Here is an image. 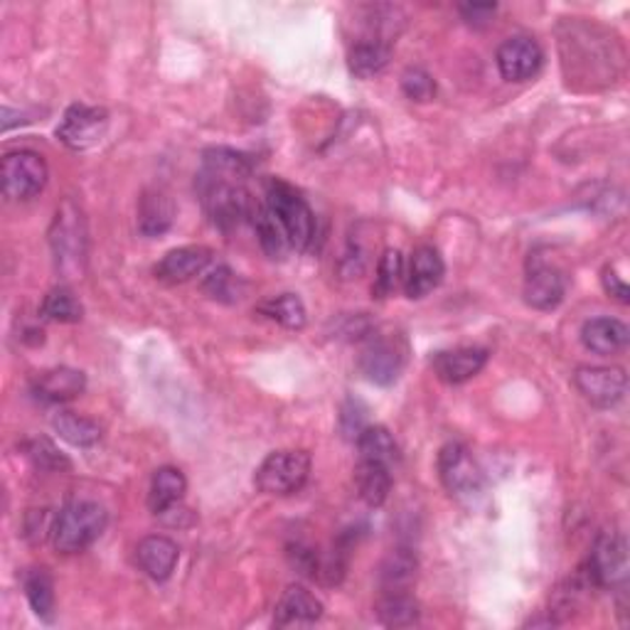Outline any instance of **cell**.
<instances>
[{
	"mask_svg": "<svg viewBox=\"0 0 630 630\" xmlns=\"http://www.w3.org/2000/svg\"><path fill=\"white\" fill-rule=\"evenodd\" d=\"M251 173L247 155L229 148H215L205 153V163L198 176V195L212 225L219 229L237 227L241 219H249L254 200L245 188Z\"/></svg>",
	"mask_w": 630,
	"mask_h": 630,
	"instance_id": "6da1fadb",
	"label": "cell"
},
{
	"mask_svg": "<svg viewBox=\"0 0 630 630\" xmlns=\"http://www.w3.org/2000/svg\"><path fill=\"white\" fill-rule=\"evenodd\" d=\"M106 525H109V515L92 500H74L57 512L52 520V545L62 555H76L92 547L96 539L104 535Z\"/></svg>",
	"mask_w": 630,
	"mask_h": 630,
	"instance_id": "7a4b0ae2",
	"label": "cell"
},
{
	"mask_svg": "<svg viewBox=\"0 0 630 630\" xmlns=\"http://www.w3.org/2000/svg\"><path fill=\"white\" fill-rule=\"evenodd\" d=\"M266 205L274 212L281 229L288 239V247L306 251L316 235V217L306 198L284 180H271L266 186Z\"/></svg>",
	"mask_w": 630,
	"mask_h": 630,
	"instance_id": "3957f363",
	"label": "cell"
},
{
	"mask_svg": "<svg viewBox=\"0 0 630 630\" xmlns=\"http://www.w3.org/2000/svg\"><path fill=\"white\" fill-rule=\"evenodd\" d=\"M443 488L463 506H478L486 496V476L463 443H445L439 453Z\"/></svg>",
	"mask_w": 630,
	"mask_h": 630,
	"instance_id": "277c9868",
	"label": "cell"
},
{
	"mask_svg": "<svg viewBox=\"0 0 630 630\" xmlns=\"http://www.w3.org/2000/svg\"><path fill=\"white\" fill-rule=\"evenodd\" d=\"M310 476V455L306 451L269 453L257 471V488L266 496H294Z\"/></svg>",
	"mask_w": 630,
	"mask_h": 630,
	"instance_id": "5b68a950",
	"label": "cell"
},
{
	"mask_svg": "<svg viewBox=\"0 0 630 630\" xmlns=\"http://www.w3.org/2000/svg\"><path fill=\"white\" fill-rule=\"evenodd\" d=\"M47 163L35 151H15L3 158V195L8 200H31L47 186Z\"/></svg>",
	"mask_w": 630,
	"mask_h": 630,
	"instance_id": "8992f818",
	"label": "cell"
},
{
	"mask_svg": "<svg viewBox=\"0 0 630 630\" xmlns=\"http://www.w3.org/2000/svg\"><path fill=\"white\" fill-rule=\"evenodd\" d=\"M360 372L367 380L382 387H390L396 380L406 365V343L396 335H382L372 337L360 353Z\"/></svg>",
	"mask_w": 630,
	"mask_h": 630,
	"instance_id": "52a82bcc",
	"label": "cell"
},
{
	"mask_svg": "<svg viewBox=\"0 0 630 630\" xmlns=\"http://www.w3.org/2000/svg\"><path fill=\"white\" fill-rule=\"evenodd\" d=\"M589 576L596 586H623L628 581V545L620 532H604L589 557Z\"/></svg>",
	"mask_w": 630,
	"mask_h": 630,
	"instance_id": "ba28073f",
	"label": "cell"
},
{
	"mask_svg": "<svg viewBox=\"0 0 630 630\" xmlns=\"http://www.w3.org/2000/svg\"><path fill=\"white\" fill-rule=\"evenodd\" d=\"M106 129H109V114L99 106H84L74 104L64 111L62 123L57 126V139H60L67 148L86 151L99 143Z\"/></svg>",
	"mask_w": 630,
	"mask_h": 630,
	"instance_id": "9c48e42d",
	"label": "cell"
},
{
	"mask_svg": "<svg viewBox=\"0 0 630 630\" xmlns=\"http://www.w3.org/2000/svg\"><path fill=\"white\" fill-rule=\"evenodd\" d=\"M52 249L57 266H60L64 274H76V271H82L84 227L80 212H76L72 202H64V205L57 210L52 227Z\"/></svg>",
	"mask_w": 630,
	"mask_h": 630,
	"instance_id": "30bf717a",
	"label": "cell"
},
{
	"mask_svg": "<svg viewBox=\"0 0 630 630\" xmlns=\"http://www.w3.org/2000/svg\"><path fill=\"white\" fill-rule=\"evenodd\" d=\"M574 384L586 402L608 409L623 400L628 377L623 367H579L574 372Z\"/></svg>",
	"mask_w": 630,
	"mask_h": 630,
	"instance_id": "8fae6325",
	"label": "cell"
},
{
	"mask_svg": "<svg viewBox=\"0 0 630 630\" xmlns=\"http://www.w3.org/2000/svg\"><path fill=\"white\" fill-rule=\"evenodd\" d=\"M496 60L502 80L527 82L539 72L545 55H542V47L532 37H510L500 45Z\"/></svg>",
	"mask_w": 630,
	"mask_h": 630,
	"instance_id": "7c38bea8",
	"label": "cell"
},
{
	"mask_svg": "<svg viewBox=\"0 0 630 630\" xmlns=\"http://www.w3.org/2000/svg\"><path fill=\"white\" fill-rule=\"evenodd\" d=\"M564 294H567L564 271L539 259H535V264L530 261V271L525 278L527 306L537 310H551L564 300Z\"/></svg>",
	"mask_w": 630,
	"mask_h": 630,
	"instance_id": "4fadbf2b",
	"label": "cell"
},
{
	"mask_svg": "<svg viewBox=\"0 0 630 630\" xmlns=\"http://www.w3.org/2000/svg\"><path fill=\"white\" fill-rule=\"evenodd\" d=\"M445 264L433 247H416L409 259V271H404V294L409 298L429 296L433 288L441 286Z\"/></svg>",
	"mask_w": 630,
	"mask_h": 630,
	"instance_id": "5bb4252c",
	"label": "cell"
},
{
	"mask_svg": "<svg viewBox=\"0 0 630 630\" xmlns=\"http://www.w3.org/2000/svg\"><path fill=\"white\" fill-rule=\"evenodd\" d=\"M212 261V251L207 247H180L168 251L158 264H155L153 274L163 284H186V281L200 276Z\"/></svg>",
	"mask_w": 630,
	"mask_h": 630,
	"instance_id": "9a60e30c",
	"label": "cell"
},
{
	"mask_svg": "<svg viewBox=\"0 0 630 630\" xmlns=\"http://www.w3.org/2000/svg\"><path fill=\"white\" fill-rule=\"evenodd\" d=\"M488 350L483 347H459L433 355V372L445 384H463L476 377L488 365Z\"/></svg>",
	"mask_w": 630,
	"mask_h": 630,
	"instance_id": "2e32d148",
	"label": "cell"
},
{
	"mask_svg": "<svg viewBox=\"0 0 630 630\" xmlns=\"http://www.w3.org/2000/svg\"><path fill=\"white\" fill-rule=\"evenodd\" d=\"M86 390V377L72 367H55L35 377L33 394L47 404H62L80 396Z\"/></svg>",
	"mask_w": 630,
	"mask_h": 630,
	"instance_id": "e0dca14e",
	"label": "cell"
},
{
	"mask_svg": "<svg viewBox=\"0 0 630 630\" xmlns=\"http://www.w3.org/2000/svg\"><path fill=\"white\" fill-rule=\"evenodd\" d=\"M135 559H139V567L153 581H166L173 576V571L178 567L180 551L173 539L163 535H151L141 539L139 549H135Z\"/></svg>",
	"mask_w": 630,
	"mask_h": 630,
	"instance_id": "ac0fdd59",
	"label": "cell"
},
{
	"mask_svg": "<svg viewBox=\"0 0 630 630\" xmlns=\"http://www.w3.org/2000/svg\"><path fill=\"white\" fill-rule=\"evenodd\" d=\"M323 616V604L318 601L308 589L304 586H288L284 591V596L276 604L274 623L286 628V626H306L316 623L318 618Z\"/></svg>",
	"mask_w": 630,
	"mask_h": 630,
	"instance_id": "d6986e66",
	"label": "cell"
},
{
	"mask_svg": "<svg viewBox=\"0 0 630 630\" xmlns=\"http://www.w3.org/2000/svg\"><path fill=\"white\" fill-rule=\"evenodd\" d=\"M628 337V325L606 316L591 318V321H586L584 328H581V341L596 355H616L626 350Z\"/></svg>",
	"mask_w": 630,
	"mask_h": 630,
	"instance_id": "ffe728a7",
	"label": "cell"
},
{
	"mask_svg": "<svg viewBox=\"0 0 630 630\" xmlns=\"http://www.w3.org/2000/svg\"><path fill=\"white\" fill-rule=\"evenodd\" d=\"M188 480L182 476V471L173 468V465H163L153 473L151 490H148V508L155 515H166L176 506H180V500L186 498Z\"/></svg>",
	"mask_w": 630,
	"mask_h": 630,
	"instance_id": "44dd1931",
	"label": "cell"
},
{
	"mask_svg": "<svg viewBox=\"0 0 630 630\" xmlns=\"http://www.w3.org/2000/svg\"><path fill=\"white\" fill-rule=\"evenodd\" d=\"M176 219V207L170 198L161 190L143 192L139 202V231L143 237H161L173 227Z\"/></svg>",
	"mask_w": 630,
	"mask_h": 630,
	"instance_id": "7402d4cb",
	"label": "cell"
},
{
	"mask_svg": "<svg viewBox=\"0 0 630 630\" xmlns=\"http://www.w3.org/2000/svg\"><path fill=\"white\" fill-rule=\"evenodd\" d=\"M355 486L360 498L370 508H380L390 498L392 490V471L387 463L380 461H362L355 468Z\"/></svg>",
	"mask_w": 630,
	"mask_h": 630,
	"instance_id": "603a6c76",
	"label": "cell"
},
{
	"mask_svg": "<svg viewBox=\"0 0 630 630\" xmlns=\"http://www.w3.org/2000/svg\"><path fill=\"white\" fill-rule=\"evenodd\" d=\"M392 47L387 40H375V37H365V40L355 43V47L347 55V64L357 80H370V76L380 74L387 64H390Z\"/></svg>",
	"mask_w": 630,
	"mask_h": 630,
	"instance_id": "cb8c5ba5",
	"label": "cell"
},
{
	"mask_svg": "<svg viewBox=\"0 0 630 630\" xmlns=\"http://www.w3.org/2000/svg\"><path fill=\"white\" fill-rule=\"evenodd\" d=\"M377 618L387 628H412L419 623V604L409 591H384L377 604Z\"/></svg>",
	"mask_w": 630,
	"mask_h": 630,
	"instance_id": "d4e9b609",
	"label": "cell"
},
{
	"mask_svg": "<svg viewBox=\"0 0 630 630\" xmlns=\"http://www.w3.org/2000/svg\"><path fill=\"white\" fill-rule=\"evenodd\" d=\"M249 222H251V227L257 229L259 245H261V249L266 251L269 259L284 257V251L288 247V239L284 235V229H281L278 219L274 217V212L269 210L266 202H254V205H251Z\"/></svg>",
	"mask_w": 630,
	"mask_h": 630,
	"instance_id": "484cf974",
	"label": "cell"
},
{
	"mask_svg": "<svg viewBox=\"0 0 630 630\" xmlns=\"http://www.w3.org/2000/svg\"><path fill=\"white\" fill-rule=\"evenodd\" d=\"M27 604L35 610V616L52 623L55 620V581L47 569H31L23 579Z\"/></svg>",
	"mask_w": 630,
	"mask_h": 630,
	"instance_id": "4316f807",
	"label": "cell"
},
{
	"mask_svg": "<svg viewBox=\"0 0 630 630\" xmlns=\"http://www.w3.org/2000/svg\"><path fill=\"white\" fill-rule=\"evenodd\" d=\"M52 429L57 431L60 439H64L67 443H72V445H80V449L99 443V439H102L99 424L86 419V416L76 414V412H57L52 416Z\"/></svg>",
	"mask_w": 630,
	"mask_h": 630,
	"instance_id": "83f0119b",
	"label": "cell"
},
{
	"mask_svg": "<svg viewBox=\"0 0 630 630\" xmlns=\"http://www.w3.org/2000/svg\"><path fill=\"white\" fill-rule=\"evenodd\" d=\"M40 313L45 321L52 323H80L84 316V306L72 288L57 286L45 296Z\"/></svg>",
	"mask_w": 630,
	"mask_h": 630,
	"instance_id": "f1b7e54d",
	"label": "cell"
},
{
	"mask_svg": "<svg viewBox=\"0 0 630 630\" xmlns=\"http://www.w3.org/2000/svg\"><path fill=\"white\" fill-rule=\"evenodd\" d=\"M355 441L362 461H380L392 465L396 461V453H400L394 436L384 426H365Z\"/></svg>",
	"mask_w": 630,
	"mask_h": 630,
	"instance_id": "f546056e",
	"label": "cell"
},
{
	"mask_svg": "<svg viewBox=\"0 0 630 630\" xmlns=\"http://www.w3.org/2000/svg\"><path fill=\"white\" fill-rule=\"evenodd\" d=\"M416 576V557L406 549L392 551L380 571L382 591H409Z\"/></svg>",
	"mask_w": 630,
	"mask_h": 630,
	"instance_id": "4dcf8cb0",
	"label": "cell"
},
{
	"mask_svg": "<svg viewBox=\"0 0 630 630\" xmlns=\"http://www.w3.org/2000/svg\"><path fill=\"white\" fill-rule=\"evenodd\" d=\"M261 313L284 328H290V331H300V328L306 325V306L296 294H281L266 300V304L261 306Z\"/></svg>",
	"mask_w": 630,
	"mask_h": 630,
	"instance_id": "1f68e13d",
	"label": "cell"
},
{
	"mask_svg": "<svg viewBox=\"0 0 630 630\" xmlns=\"http://www.w3.org/2000/svg\"><path fill=\"white\" fill-rule=\"evenodd\" d=\"M404 286V259L396 249H387L380 264H377V278L372 286V294L377 298L392 296L396 288Z\"/></svg>",
	"mask_w": 630,
	"mask_h": 630,
	"instance_id": "d6a6232c",
	"label": "cell"
},
{
	"mask_svg": "<svg viewBox=\"0 0 630 630\" xmlns=\"http://www.w3.org/2000/svg\"><path fill=\"white\" fill-rule=\"evenodd\" d=\"M23 451L27 459L33 461L35 468H40V471H70L72 468V463L67 461V455L57 449V445L50 441V439H31L25 445H23Z\"/></svg>",
	"mask_w": 630,
	"mask_h": 630,
	"instance_id": "836d02e7",
	"label": "cell"
},
{
	"mask_svg": "<svg viewBox=\"0 0 630 630\" xmlns=\"http://www.w3.org/2000/svg\"><path fill=\"white\" fill-rule=\"evenodd\" d=\"M402 92L406 99L426 104L436 96V82L429 72L421 70V67H409V70L402 74Z\"/></svg>",
	"mask_w": 630,
	"mask_h": 630,
	"instance_id": "e575fe53",
	"label": "cell"
},
{
	"mask_svg": "<svg viewBox=\"0 0 630 630\" xmlns=\"http://www.w3.org/2000/svg\"><path fill=\"white\" fill-rule=\"evenodd\" d=\"M202 288H205V294L210 298L227 300V304L239 298V281L227 266H217L215 271H212V274L205 278V284H202Z\"/></svg>",
	"mask_w": 630,
	"mask_h": 630,
	"instance_id": "d590c367",
	"label": "cell"
},
{
	"mask_svg": "<svg viewBox=\"0 0 630 630\" xmlns=\"http://www.w3.org/2000/svg\"><path fill=\"white\" fill-rule=\"evenodd\" d=\"M463 21L473 25V27H483V25H490L492 17H496L498 5H490V3H468V5H461L459 8Z\"/></svg>",
	"mask_w": 630,
	"mask_h": 630,
	"instance_id": "8d00e7d4",
	"label": "cell"
},
{
	"mask_svg": "<svg viewBox=\"0 0 630 630\" xmlns=\"http://www.w3.org/2000/svg\"><path fill=\"white\" fill-rule=\"evenodd\" d=\"M604 288L608 290L610 296L618 298L620 304H628V298H630V290H628V284L623 278H620L614 269H606L604 271Z\"/></svg>",
	"mask_w": 630,
	"mask_h": 630,
	"instance_id": "74e56055",
	"label": "cell"
}]
</instances>
